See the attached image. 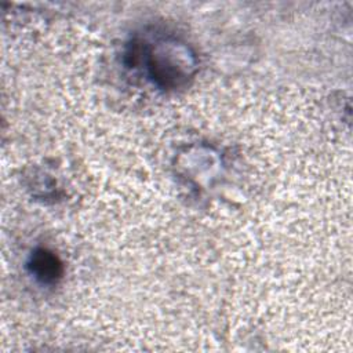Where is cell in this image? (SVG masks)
<instances>
[{
    "instance_id": "6da1fadb",
    "label": "cell",
    "mask_w": 353,
    "mask_h": 353,
    "mask_svg": "<svg viewBox=\"0 0 353 353\" xmlns=\"http://www.w3.org/2000/svg\"><path fill=\"white\" fill-rule=\"evenodd\" d=\"M30 269L43 283H52L61 276V263L55 255L46 250H39L32 255Z\"/></svg>"
}]
</instances>
